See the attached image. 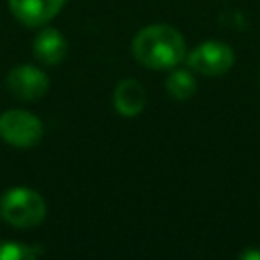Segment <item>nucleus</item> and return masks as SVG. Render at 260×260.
I'll return each instance as SVG.
<instances>
[{
  "mask_svg": "<svg viewBox=\"0 0 260 260\" xmlns=\"http://www.w3.org/2000/svg\"><path fill=\"white\" fill-rule=\"evenodd\" d=\"M0 138L16 148H32L43 138V122L26 110L0 114Z\"/></svg>",
  "mask_w": 260,
  "mask_h": 260,
  "instance_id": "obj_3",
  "label": "nucleus"
},
{
  "mask_svg": "<svg viewBox=\"0 0 260 260\" xmlns=\"http://www.w3.org/2000/svg\"><path fill=\"white\" fill-rule=\"evenodd\" d=\"M32 53H35V57L41 63H45V65H57V63H61L65 59L67 41H65V37L57 28L47 26L41 32H37V37L32 41Z\"/></svg>",
  "mask_w": 260,
  "mask_h": 260,
  "instance_id": "obj_8",
  "label": "nucleus"
},
{
  "mask_svg": "<svg viewBox=\"0 0 260 260\" xmlns=\"http://www.w3.org/2000/svg\"><path fill=\"white\" fill-rule=\"evenodd\" d=\"M6 83V89L22 100V102H35V100H41L47 89H49V77L43 69L35 67V65H28V63H22L18 67H12L4 79Z\"/></svg>",
  "mask_w": 260,
  "mask_h": 260,
  "instance_id": "obj_5",
  "label": "nucleus"
},
{
  "mask_svg": "<svg viewBox=\"0 0 260 260\" xmlns=\"http://www.w3.org/2000/svg\"><path fill=\"white\" fill-rule=\"evenodd\" d=\"M240 258H242V260H248V258H258V260H260V252H258V250H246V252L240 254Z\"/></svg>",
  "mask_w": 260,
  "mask_h": 260,
  "instance_id": "obj_11",
  "label": "nucleus"
},
{
  "mask_svg": "<svg viewBox=\"0 0 260 260\" xmlns=\"http://www.w3.org/2000/svg\"><path fill=\"white\" fill-rule=\"evenodd\" d=\"M39 254H43L41 248L28 246L22 242H0V260H32Z\"/></svg>",
  "mask_w": 260,
  "mask_h": 260,
  "instance_id": "obj_10",
  "label": "nucleus"
},
{
  "mask_svg": "<svg viewBox=\"0 0 260 260\" xmlns=\"http://www.w3.org/2000/svg\"><path fill=\"white\" fill-rule=\"evenodd\" d=\"M187 65L191 71H197L207 77H217L228 73L234 67L236 55L234 49L228 43L221 41H205L191 49L189 55H185Z\"/></svg>",
  "mask_w": 260,
  "mask_h": 260,
  "instance_id": "obj_4",
  "label": "nucleus"
},
{
  "mask_svg": "<svg viewBox=\"0 0 260 260\" xmlns=\"http://www.w3.org/2000/svg\"><path fill=\"white\" fill-rule=\"evenodd\" d=\"M146 106V91L136 79H122L114 89V108L124 118L138 116Z\"/></svg>",
  "mask_w": 260,
  "mask_h": 260,
  "instance_id": "obj_7",
  "label": "nucleus"
},
{
  "mask_svg": "<svg viewBox=\"0 0 260 260\" xmlns=\"http://www.w3.org/2000/svg\"><path fill=\"white\" fill-rule=\"evenodd\" d=\"M0 215L6 223L20 230H28L45 219L47 203L35 189L12 187L0 197Z\"/></svg>",
  "mask_w": 260,
  "mask_h": 260,
  "instance_id": "obj_2",
  "label": "nucleus"
},
{
  "mask_svg": "<svg viewBox=\"0 0 260 260\" xmlns=\"http://www.w3.org/2000/svg\"><path fill=\"white\" fill-rule=\"evenodd\" d=\"M132 55L146 69H173L185 55L183 35L171 24H148L132 39Z\"/></svg>",
  "mask_w": 260,
  "mask_h": 260,
  "instance_id": "obj_1",
  "label": "nucleus"
},
{
  "mask_svg": "<svg viewBox=\"0 0 260 260\" xmlns=\"http://www.w3.org/2000/svg\"><path fill=\"white\" fill-rule=\"evenodd\" d=\"M169 95L173 100H179V102H185L189 98H193V93L197 91V81L193 77L191 71L187 69H175L171 71V75L167 77V83H165Z\"/></svg>",
  "mask_w": 260,
  "mask_h": 260,
  "instance_id": "obj_9",
  "label": "nucleus"
},
{
  "mask_svg": "<svg viewBox=\"0 0 260 260\" xmlns=\"http://www.w3.org/2000/svg\"><path fill=\"white\" fill-rule=\"evenodd\" d=\"M67 0H8L10 12L24 26H43L53 20Z\"/></svg>",
  "mask_w": 260,
  "mask_h": 260,
  "instance_id": "obj_6",
  "label": "nucleus"
}]
</instances>
